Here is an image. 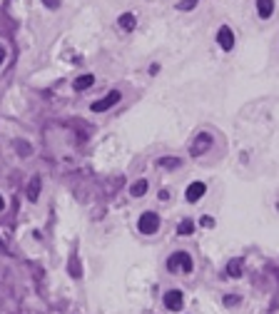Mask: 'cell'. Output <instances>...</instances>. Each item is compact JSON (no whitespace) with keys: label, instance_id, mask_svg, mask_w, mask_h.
<instances>
[{"label":"cell","instance_id":"30bf717a","mask_svg":"<svg viewBox=\"0 0 279 314\" xmlns=\"http://www.w3.org/2000/svg\"><path fill=\"white\" fill-rule=\"evenodd\" d=\"M40 185H43L40 175H33V177H30V185H28V199H30V202H35V199L40 197Z\"/></svg>","mask_w":279,"mask_h":314},{"label":"cell","instance_id":"5bb4252c","mask_svg":"<svg viewBox=\"0 0 279 314\" xmlns=\"http://www.w3.org/2000/svg\"><path fill=\"white\" fill-rule=\"evenodd\" d=\"M192 230H195V225H192L190 220H182V222L177 225V235H180V237H190Z\"/></svg>","mask_w":279,"mask_h":314},{"label":"cell","instance_id":"8992f818","mask_svg":"<svg viewBox=\"0 0 279 314\" xmlns=\"http://www.w3.org/2000/svg\"><path fill=\"white\" fill-rule=\"evenodd\" d=\"M217 43L222 45V50H232L234 48V33H232L229 25H222L217 30Z\"/></svg>","mask_w":279,"mask_h":314},{"label":"cell","instance_id":"9c48e42d","mask_svg":"<svg viewBox=\"0 0 279 314\" xmlns=\"http://www.w3.org/2000/svg\"><path fill=\"white\" fill-rule=\"evenodd\" d=\"M242 272H244V262H242V257L229 259V264H227V274L237 279V277H242Z\"/></svg>","mask_w":279,"mask_h":314},{"label":"cell","instance_id":"7a4b0ae2","mask_svg":"<svg viewBox=\"0 0 279 314\" xmlns=\"http://www.w3.org/2000/svg\"><path fill=\"white\" fill-rule=\"evenodd\" d=\"M120 97H122V95H120L117 90H112V92H107L102 100H95V102L90 105V110H92V113H105V110L115 108V105L120 102Z\"/></svg>","mask_w":279,"mask_h":314},{"label":"cell","instance_id":"5b68a950","mask_svg":"<svg viewBox=\"0 0 279 314\" xmlns=\"http://www.w3.org/2000/svg\"><path fill=\"white\" fill-rule=\"evenodd\" d=\"M165 307H167L170 312H182V307H185V294H182L180 289H170V292L165 294Z\"/></svg>","mask_w":279,"mask_h":314},{"label":"cell","instance_id":"2e32d148","mask_svg":"<svg viewBox=\"0 0 279 314\" xmlns=\"http://www.w3.org/2000/svg\"><path fill=\"white\" fill-rule=\"evenodd\" d=\"M197 3H200V0H180V3H177V10H192Z\"/></svg>","mask_w":279,"mask_h":314},{"label":"cell","instance_id":"44dd1931","mask_svg":"<svg viewBox=\"0 0 279 314\" xmlns=\"http://www.w3.org/2000/svg\"><path fill=\"white\" fill-rule=\"evenodd\" d=\"M5 210V199H3V194H0V212Z\"/></svg>","mask_w":279,"mask_h":314},{"label":"cell","instance_id":"4fadbf2b","mask_svg":"<svg viewBox=\"0 0 279 314\" xmlns=\"http://www.w3.org/2000/svg\"><path fill=\"white\" fill-rule=\"evenodd\" d=\"M180 165H182L180 157H160V160H157V167H167V170H175V167H180Z\"/></svg>","mask_w":279,"mask_h":314},{"label":"cell","instance_id":"8fae6325","mask_svg":"<svg viewBox=\"0 0 279 314\" xmlns=\"http://www.w3.org/2000/svg\"><path fill=\"white\" fill-rule=\"evenodd\" d=\"M95 85V75H80V77H75V82H72V87L80 92V90H87V87H92Z\"/></svg>","mask_w":279,"mask_h":314},{"label":"cell","instance_id":"277c9868","mask_svg":"<svg viewBox=\"0 0 279 314\" xmlns=\"http://www.w3.org/2000/svg\"><path fill=\"white\" fill-rule=\"evenodd\" d=\"M209 147H212V135H209V132H200L197 140H195L192 147H190V155H192V157H200V155L207 152Z\"/></svg>","mask_w":279,"mask_h":314},{"label":"cell","instance_id":"6da1fadb","mask_svg":"<svg viewBox=\"0 0 279 314\" xmlns=\"http://www.w3.org/2000/svg\"><path fill=\"white\" fill-rule=\"evenodd\" d=\"M192 257H190V252H172L170 254V259H167V269L170 272H192Z\"/></svg>","mask_w":279,"mask_h":314},{"label":"cell","instance_id":"ac0fdd59","mask_svg":"<svg viewBox=\"0 0 279 314\" xmlns=\"http://www.w3.org/2000/svg\"><path fill=\"white\" fill-rule=\"evenodd\" d=\"M43 3H45V5L50 8V10H55V8L60 5V0H43Z\"/></svg>","mask_w":279,"mask_h":314},{"label":"cell","instance_id":"e0dca14e","mask_svg":"<svg viewBox=\"0 0 279 314\" xmlns=\"http://www.w3.org/2000/svg\"><path fill=\"white\" fill-rule=\"evenodd\" d=\"M200 225H202V227H212V225H214V220H212V217H202V220H200Z\"/></svg>","mask_w":279,"mask_h":314},{"label":"cell","instance_id":"ffe728a7","mask_svg":"<svg viewBox=\"0 0 279 314\" xmlns=\"http://www.w3.org/2000/svg\"><path fill=\"white\" fill-rule=\"evenodd\" d=\"M5 63V45H0V65Z\"/></svg>","mask_w":279,"mask_h":314},{"label":"cell","instance_id":"9a60e30c","mask_svg":"<svg viewBox=\"0 0 279 314\" xmlns=\"http://www.w3.org/2000/svg\"><path fill=\"white\" fill-rule=\"evenodd\" d=\"M147 187H150V185H147V180H137V182L130 187V194H132V197H142V194L147 192Z\"/></svg>","mask_w":279,"mask_h":314},{"label":"cell","instance_id":"ba28073f","mask_svg":"<svg viewBox=\"0 0 279 314\" xmlns=\"http://www.w3.org/2000/svg\"><path fill=\"white\" fill-rule=\"evenodd\" d=\"M257 13L262 20H269L274 13V0H257Z\"/></svg>","mask_w":279,"mask_h":314},{"label":"cell","instance_id":"52a82bcc","mask_svg":"<svg viewBox=\"0 0 279 314\" xmlns=\"http://www.w3.org/2000/svg\"><path fill=\"white\" fill-rule=\"evenodd\" d=\"M205 192H207V185H205V182H192L185 194H187V202H200V199L205 197Z\"/></svg>","mask_w":279,"mask_h":314},{"label":"cell","instance_id":"d6986e66","mask_svg":"<svg viewBox=\"0 0 279 314\" xmlns=\"http://www.w3.org/2000/svg\"><path fill=\"white\" fill-rule=\"evenodd\" d=\"M160 199L167 202V199H170V189H160Z\"/></svg>","mask_w":279,"mask_h":314},{"label":"cell","instance_id":"7c38bea8","mask_svg":"<svg viewBox=\"0 0 279 314\" xmlns=\"http://www.w3.org/2000/svg\"><path fill=\"white\" fill-rule=\"evenodd\" d=\"M120 28L127 30V33H132V30H135V15H132V13H122V15H120Z\"/></svg>","mask_w":279,"mask_h":314},{"label":"cell","instance_id":"3957f363","mask_svg":"<svg viewBox=\"0 0 279 314\" xmlns=\"http://www.w3.org/2000/svg\"><path fill=\"white\" fill-rule=\"evenodd\" d=\"M137 227H140V232H142V235H155V232H157V227H160V217H157L155 212H142Z\"/></svg>","mask_w":279,"mask_h":314}]
</instances>
